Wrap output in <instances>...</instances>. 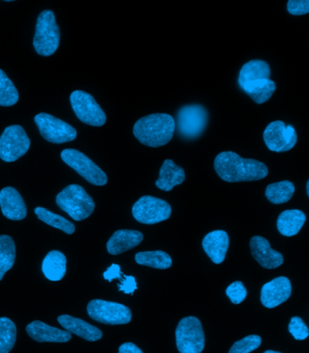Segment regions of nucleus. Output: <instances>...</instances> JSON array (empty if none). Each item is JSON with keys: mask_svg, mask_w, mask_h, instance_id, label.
Segmentation results:
<instances>
[{"mask_svg": "<svg viewBox=\"0 0 309 353\" xmlns=\"http://www.w3.org/2000/svg\"><path fill=\"white\" fill-rule=\"evenodd\" d=\"M238 83L242 91L258 104L268 102L276 91V83L270 79V68L262 60H251L239 72Z\"/></svg>", "mask_w": 309, "mask_h": 353, "instance_id": "obj_2", "label": "nucleus"}, {"mask_svg": "<svg viewBox=\"0 0 309 353\" xmlns=\"http://www.w3.org/2000/svg\"><path fill=\"white\" fill-rule=\"evenodd\" d=\"M61 159L66 165L76 170L78 174L83 176L95 186H105L108 179L106 173L88 156L74 149H66L61 152Z\"/></svg>", "mask_w": 309, "mask_h": 353, "instance_id": "obj_9", "label": "nucleus"}, {"mask_svg": "<svg viewBox=\"0 0 309 353\" xmlns=\"http://www.w3.org/2000/svg\"><path fill=\"white\" fill-rule=\"evenodd\" d=\"M307 194H308V196H309V181H308V183H307Z\"/></svg>", "mask_w": 309, "mask_h": 353, "instance_id": "obj_39", "label": "nucleus"}, {"mask_svg": "<svg viewBox=\"0 0 309 353\" xmlns=\"http://www.w3.org/2000/svg\"><path fill=\"white\" fill-rule=\"evenodd\" d=\"M19 92L8 75L0 69V106L15 105L19 101Z\"/></svg>", "mask_w": 309, "mask_h": 353, "instance_id": "obj_30", "label": "nucleus"}, {"mask_svg": "<svg viewBox=\"0 0 309 353\" xmlns=\"http://www.w3.org/2000/svg\"><path fill=\"white\" fill-rule=\"evenodd\" d=\"M264 353H281V352H275V351H266Z\"/></svg>", "mask_w": 309, "mask_h": 353, "instance_id": "obj_38", "label": "nucleus"}, {"mask_svg": "<svg viewBox=\"0 0 309 353\" xmlns=\"http://www.w3.org/2000/svg\"><path fill=\"white\" fill-rule=\"evenodd\" d=\"M176 345L180 353H201L205 346L203 329L197 317L188 316L176 329Z\"/></svg>", "mask_w": 309, "mask_h": 353, "instance_id": "obj_7", "label": "nucleus"}, {"mask_svg": "<svg viewBox=\"0 0 309 353\" xmlns=\"http://www.w3.org/2000/svg\"><path fill=\"white\" fill-rule=\"evenodd\" d=\"M175 132V120L167 114H152L141 118L134 126V135L143 145L158 148L166 145Z\"/></svg>", "mask_w": 309, "mask_h": 353, "instance_id": "obj_3", "label": "nucleus"}, {"mask_svg": "<svg viewBox=\"0 0 309 353\" xmlns=\"http://www.w3.org/2000/svg\"><path fill=\"white\" fill-rule=\"evenodd\" d=\"M118 353H143L140 348H138L135 344L132 343H126L122 344L119 348Z\"/></svg>", "mask_w": 309, "mask_h": 353, "instance_id": "obj_37", "label": "nucleus"}, {"mask_svg": "<svg viewBox=\"0 0 309 353\" xmlns=\"http://www.w3.org/2000/svg\"><path fill=\"white\" fill-rule=\"evenodd\" d=\"M135 262L138 265L161 269V270L168 269L172 265V257L161 250L139 252L135 254Z\"/></svg>", "mask_w": 309, "mask_h": 353, "instance_id": "obj_25", "label": "nucleus"}, {"mask_svg": "<svg viewBox=\"0 0 309 353\" xmlns=\"http://www.w3.org/2000/svg\"><path fill=\"white\" fill-rule=\"evenodd\" d=\"M251 254L266 269H276L284 262L279 252L272 250L270 242L261 236H253L250 243Z\"/></svg>", "mask_w": 309, "mask_h": 353, "instance_id": "obj_16", "label": "nucleus"}, {"mask_svg": "<svg viewBox=\"0 0 309 353\" xmlns=\"http://www.w3.org/2000/svg\"><path fill=\"white\" fill-rule=\"evenodd\" d=\"M186 181V172L172 160L164 161L160 170L159 179L155 182L156 187L163 192H170L175 186Z\"/></svg>", "mask_w": 309, "mask_h": 353, "instance_id": "obj_22", "label": "nucleus"}, {"mask_svg": "<svg viewBox=\"0 0 309 353\" xmlns=\"http://www.w3.org/2000/svg\"><path fill=\"white\" fill-rule=\"evenodd\" d=\"M34 123L39 127L42 137L51 143L62 144L74 141L77 138L76 129L70 124L51 114H37Z\"/></svg>", "mask_w": 309, "mask_h": 353, "instance_id": "obj_12", "label": "nucleus"}, {"mask_svg": "<svg viewBox=\"0 0 309 353\" xmlns=\"http://www.w3.org/2000/svg\"><path fill=\"white\" fill-rule=\"evenodd\" d=\"M34 213L40 221L45 222L46 224L50 225L57 230H62L63 232L72 235L76 231V227L73 223L68 221V219L63 218L62 216L57 215L51 212L47 208L39 207L34 210Z\"/></svg>", "mask_w": 309, "mask_h": 353, "instance_id": "obj_28", "label": "nucleus"}, {"mask_svg": "<svg viewBox=\"0 0 309 353\" xmlns=\"http://www.w3.org/2000/svg\"><path fill=\"white\" fill-rule=\"evenodd\" d=\"M172 215V207L163 199L143 196L132 207L135 221L146 225H154L167 221Z\"/></svg>", "mask_w": 309, "mask_h": 353, "instance_id": "obj_10", "label": "nucleus"}, {"mask_svg": "<svg viewBox=\"0 0 309 353\" xmlns=\"http://www.w3.org/2000/svg\"><path fill=\"white\" fill-rule=\"evenodd\" d=\"M0 208L3 215L10 221H23L27 216V207L21 195L12 187L4 188L0 192Z\"/></svg>", "mask_w": 309, "mask_h": 353, "instance_id": "obj_17", "label": "nucleus"}, {"mask_svg": "<svg viewBox=\"0 0 309 353\" xmlns=\"http://www.w3.org/2000/svg\"><path fill=\"white\" fill-rule=\"evenodd\" d=\"M70 102L74 114L83 123L95 127L105 125L106 121L105 112L88 92L83 91L72 92Z\"/></svg>", "mask_w": 309, "mask_h": 353, "instance_id": "obj_13", "label": "nucleus"}, {"mask_svg": "<svg viewBox=\"0 0 309 353\" xmlns=\"http://www.w3.org/2000/svg\"><path fill=\"white\" fill-rule=\"evenodd\" d=\"M44 276L50 281H60L66 273V257L60 251L49 252L42 264Z\"/></svg>", "mask_w": 309, "mask_h": 353, "instance_id": "obj_24", "label": "nucleus"}, {"mask_svg": "<svg viewBox=\"0 0 309 353\" xmlns=\"http://www.w3.org/2000/svg\"><path fill=\"white\" fill-rule=\"evenodd\" d=\"M261 341L259 335H248L242 340L236 341L229 353H250L261 346Z\"/></svg>", "mask_w": 309, "mask_h": 353, "instance_id": "obj_31", "label": "nucleus"}, {"mask_svg": "<svg viewBox=\"0 0 309 353\" xmlns=\"http://www.w3.org/2000/svg\"><path fill=\"white\" fill-rule=\"evenodd\" d=\"M88 312L95 322L109 325L127 324L132 320L131 310L126 305L105 300H92L88 303Z\"/></svg>", "mask_w": 309, "mask_h": 353, "instance_id": "obj_8", "label": "nucleus"}, {"mask_svg": "<svg viewBox=\"0 0 309 353\" xmlns=\"http://www.w3.org/2000/svg\"><path fill=\"white\" fill-rule=\"evenodd\" d=\"M288 332L297 341L306 340L309 335L307 324L301 318L297 316L291 318L290 323L288 324Z\"/></svg>", "mask_w": 309, "mask_h": 353, "instance_id": "obj_32", "label": "nucleus"}, {"mask_svg": "<svg viewBox=\"0 0 309 353\" xmlns=\"http://www.w3.org/2000/svg\"><path fill=\"white\" fill-rule=\"evenodd\" d=\"M230 237L223 230L212 231L202 240V248L215 264L224 261L229 250Z\"/></svg>", "mask_w": 309, "mask_h": 353, "instance_id": "obj_18", "label": "nucleus"}, {"mask_svg": "<svg viewBox=\"0 0 309 353\" xmlns=\"http://www.w3.org/2000/svg\"><path fill=\"white\" fill-rule=\"evenodd\" d=\"M291 293L292 286L290 279L285 276L277 277L262 286L261 301L265 307L272 309L285 303Z\"/></svg>", "mask_w": 309, "mask_h": 353, "instance_id": "obj_15", "label": "nucleus"}, {"mask_svg": "<svg viewBox=\"0 0 309 353\" xmlns=\"http://www.w3.org/2000/svg\"><path fill=\"white\" fill-rule=\"evenodd\" d=\"M122 273H121L120 265L112 264L110 268L103 273V279L112 282L114 279H121Z\"/></svg>", "mask_w": 309, "mask_h": 353, "instance_id": "obj_36", "label": "nucleus"}, {"mask_svg": "<svg viewBox=\"0 0 309 353\" xmlns=\"http://www.w3.org/2000/svg\"><path fill=\"white\" fill-rule=\"evenodd\" d=\"M16 260V245L12 237L0 236V281L13 268Z\"/></svg>", "mask_w": 309, "mask_h": 353, "instance_id": "obj_27", "label": "nucleus"}, {"mask_svg": "<svg viewBox=\"0 0 309 353\" xmlns=\"http://www.w3.org/2000/svg\"><path fill=\"white\" fill-rule=\"evenodd\" d=\"M306 215L301 210H290L280 214L277 227L279 233L285 236H293L299 234L306 222Z\"/></svg>", "mask_w": 309, "mask_h": 353, "instance_id": "obj_23", "label": "nucleus"}, {"mask_svg": "<svg viewBox=\"0 0 309 353\" xmlns=\"http://www.w3.org/2000/svg\"><path fill=\"white\" fill-rule=\"evenodd\" d=\"M27 332L39 343H68L71 340L70 332L48 325L40 321H34L27 326Z\"/></svg>", "mask_w": 309, "mask_h": 353, "instance_id": "obj_19", "label": "nucleus"}, {"mask_svg": "<svg viewBox=\"0 0 309 353\" xmlns=\"http://www.w3.org/2000/svg\"><path fill=\"white\" fill-rule=\"evenodd\" d=\"M288 13L294 16L307 15L309 13L308 0H290L287 6Z\"/></svg>", "mask_w": 309, "mask_h": 353, "instance_id": "obj_34", "label": "nucleus"}, {"mask_svg": "<svg viewBox=\"0 0 309 353\" xmlns=\"http://www.w3.org/2000/svg\"><path fill=\"white\" fill-rule=\"evenodd\" d=\"M60 43V31L53 11L45 10L37 19L34 48L42 57H50L56 53Z\"/></svg>", "mask_w": 309, "mask_h": 353, "instance_id": "obj_5", "label": "nucleus"}, {"mask_svg": "<svg viewBox=\"0 0 309 353\" xmlns=\"http://www.w3.org/2000/svg\"><path fill=\"white\" fill-rule=\"evenodd\" d=\"M247 294L246 288L239 281L230 283L226 289L227 296L230 298L234 305H239L243 302L245 298L247 297Z\"/></svg>", "mask_w": 309, "mask_h": 353, "instance_id": "obj_33", "label": "nucleus"}, {"mask_svg": "<svg viewBox=\"0 0 309 353\" xmlns=\"http://www.w3.org/2000/svg\"><path fill=\"white\" fill-rule=\"evenodd\" d=\"M119 291L123 292L124 294H134V292L137 289V281L134 276H123V279L121 281L119 285Z\"/></svg>", "mask_w": 309, "mask_h": 353, "instance_id": "obj_35", "label": "nucleus"}, {"mask_svg": "<svg viewBox=\"0 0 309 353\" xmlns=\"http://www.w3.org/2000/svg\"><path fill=\"white\" fill-rule=\"evenodd\" d=\"M295 193V185L291 181H283L268 185L265 195L271 203L280 205L287 203Z\"/></svg>", "mask_w": 309, "mask_h": 353, "instance_id": "obj_26", "label": "nucleus"}, {"mask_svg": "<svg viewBox=\"0 0 309 353\" xmlns=\"http://www.w3.org/2000/svg\"><path fill=\"white\" fill-rule=\"evenodd\" d=\"M57 204L68 213L74 221L88 219L94 212L93 199L79 185H69L57 196Z\"/></svg>", "mask_w": 309, "mask_h": 353, "instance_id": "obj_4", "label": "nucleus"}, {"mask_svg": "<svg viewBox=\"0 0 309 353\" xmlns=\"http://www.w3.org/2000/svg\"><path fill=\"white\" fill-rule=\"evenodd\" d=\"M30 143L23 127L8 126L0 136V159L6 162L16 161L28 152Z\"/></svg>", "mask_w": 309, "mask_h": 353, "instance_id": "obj_11", "label": "nucleus"}, {"mask_svg": "<svg viewBox=\"0 0 309 353\" xmlns=\"http://www.w3.org/2000/svg\"><path fill=\"white\" fill-rule=\"evenodd\" d=\"M17 327L7 317L0 318V353H10L15 345Z\"/></svg>", "mask_w": 309, "mask_h": 353, "instance_id": "obj_29", "label": "nucleus"}, {"mask_svg": "<svg viewBox=\"0 0 309 353\" xmlns=\"http://www.w3.org/2000/svg\"><path fill=\"white\" fill-rule=\"evenodd\" d=\"M208 123V112L200 104L181 107L175 121V130L186 140L200 137Z\"/></svg>", "mask_w": 309, "mask_h": 353, "instance_id": "obj_6", "label": "nucleus"}, {"mask_svg": "<svg viewBox=\"0 0 309 353\" xmlns=\"http://www.w3.org/2000/svg\"><path fill=\"white\" fill-rule=\"evenodd\" d=\"M59 323L66 329V332L77 335L88 341H99L103 337V332L97 327L91 325L85 321L63 314L57 318Z\"/></svg>", "mask_w": 309, "mask_h": 353, "instance_id": "obj_21", "label": "nucleus"}, {"mask_svg": "<svg viewBox=\"0 0 309 353\" xmlns=\"http://www.w3.org/2000/svg\"><path fill=\"white\" fill-rule=\"evenodd\" d=\"M215 169L219 178L227 182L261 181L268 174L263 162L242 158L233 152L219 153L215 158Z\"/></svg>", "mask_w": 309, "mask_h": 353, "instance_id": "obj_1", "label": "nucleus"}, {"mask_svg": "<svg viewBox=\"0 0 309 353\" xmlns=\"http://www.w3.org/2000/svg\"><path fill=\"white\" fill-rule=\"evenodd\" d=\"M143 240V233L137 230H121L114 233L106 248L109 254L117 256L139 245Z\"/></svg>", "mask_w": 309, "mask_h": 353, "instance_id": "obj_20", "label": "nucleus"}, {"mask_svg": "<svg viewBox=\"0 0 309 353\" xmlns=\"http://www.w3.org/2000/svg\"><path fill=\"white\" fill-rule=\"evenodd\" d=\"M266 146L271 152H286L297 144V135L292 125H286L284 121L270 123L263 133Z\"/></svg>", "mask_w": 309, "mask_h": 353, "instance_id": "obj_14", "label": "nucleus"}]
</instances>
